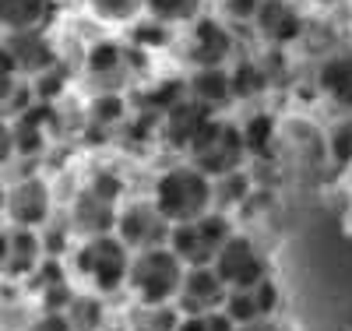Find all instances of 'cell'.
I'll return each instance as SVG.
<instances>
[{
    "label": "cell",
    "instance_id": "6da1fadb",
    "mask_svg": "<svg viewBox=\"0 0 352 331\" xmlns=\"http://www.w3.org/2000/svg\"><path fill=\"white\" fill-rule=\"evenodd\" d=\"M148 201L155 204V212L169 226H180V222L201 219L204 212L215 208V180H208L187 159L173 162L152 180V197Z\"/></svg>",
    "mask_w": 352,
    "mask_h": 331
},
{
    "label": "cell",
    "instance_id": "7a4b0ae2",
    "mask_svg": "<svg viewBox=\"0 0 352 331\" xmlns=\"http://www.w3.org/2000/svg\"><path fill=\"white\" fill-rule=\"evenodd\" d=\"M131 250L116 239L113 233H99V236H81L74 250H71V275L102 299L116 296L127 289V275H131Z\"/></svg>",
    "mask_w": 352,
    "mask_h": 331
},
{
    "label": "cell",
    "instance_id": "3957f363",
    "mask_svg": "<svg viewBox=\"0 0 352 331\" xmlns=\"http://www.w3.org/2000/svg\"><path fill=\"white\" fill-rule=\"evenodd\" d=\"M124 201H127V180L116 173V169L102 166V169H96V173L74 191L71 208H67V222L74 226L78 239H81V236L113 233L116 212H120Z\"/></svg>",
    "mask_w": 352,
    "mask_h": 331
},
{
    "label": "cell",
    "instance_id": "277c9868",
    "mask_svg": "<svg viewBox=\"0 0 352 331\" xmlns=\"http://www.w3.org/2000/svg\"><path fill=\"white\" fill-rule=\"evenodd\" d=\"M187 264L176 257L169 247H152L138 250L131 257V275H127V292L134 303H176Z\"/></svg>",
    "mask_w": 352,
    "mask_h": 331
},
{
    "label": "cell",
    "instance_id": "5b68a950",
    "mask_svg": "<svg viewBox=\"0 0 352 331\" xmlns=\"http://www.w3.org/2000/svg\"><path fill=\"white\" fill-rule=\"evenodd\" d=\"M184 159L190 166H197L208 180H222L229 173H240L247 166V148H243L240 124H232L226 116H215L212 124L197 134V141L190 145V152Z\"/></svg>",
    "mask_w": 352,
    "mask_h": 331
},
{
    "label": "cell",
    "instance_id": "8992f818",
    "mask_svg": "<svg viewBox=\"0 0 352 331\" xmlns=\"http://www.w3.org/2000/svg\"><path fill=\"white\" fill-rule=\"evenodd\" d=\"M232 219L226 212H219V208H212V212H204L201 219H190V222H180L169 229V239L166 247L180 257L187 268H201V264H212L215 254L222 250V244L232 236Z\"/></svg>",
    "mask_w": 352,
    "mask_h": 331
},
{
    "label": "cell",
    "instance_id": "52a82bcc",
    "mask_svg": "<svg viewBox=\"0 0 352 331\" xmlns=\"http://www.w3.org/2000/svg\"><path fill=\"white\" fill-rule=\"evenodd\" d=\"M148 53L134 50L131 43H116V39H99L85 50V74L92 78L96 92H120L131 78L141 74Z\"/></svg>",
    "mask_w": 352,
    "mask_h": 331
},
{
    "label": "cell",
    "instance_id": "ba28073f",
    "mask_svg": "<svg viewBox=\"0 0 352 331\" xmlns=\"http://www.w3.org/2000/svg\"><path fill=\"white\" fill-rule=\"evenodd\" d=\"M56 215V194L50 187V180L39 173L18 176L8 184V197H4V219L14 229H43L50 219Z\"/></svg>",
    "mask_w": 352,
    "mask_h": 331
},
{
    "label": "cell",
    "instance_id": "9c48e42d",
    "mask_svg": "<svg viewBox=\"0 0 352 331\" xmlns=\"http://www.w3.org/2000/svg\"><path fill=\"white\" fill-rule=\"evenodd\" d=\"M215 275L226 282V289H250L257 286L261 279L272 275V264H268V254L257 247V239L247 236V233H236L222 244V250L215 254L212 261Z\"/></svg>",
    "mask_w": 352,
    "mask_h": 331
},
{
    "label": "cell",
    "instance_id": "30bf717a",
    "mask_svg": "<svg viewBox=\"0 0 352 331\" xmlns=\"http://www.w3.org/2000/svg\"><path fill=\"white\" fill-rule=\"evenodd\" d=\"M169 229L173 226L155 212L152 201H124L120 212H116V222H113V236L120 239L131 254L152 250V247H166Z\"/></svg>",
    "mask_w": 352,
    "mask_h": 331
},
{
    "label": "cell",
    "instance_id": "8fae6325",
    "mask_svg": "<svg viewBox=\"0 0 352 331\" xmlns=\"http://www.w3.org/2000/svg\"><path fill=\"white\" fill-rule=\"evenodd\" d=\"M0 50H4L11 56V64L14 71L25 78V81H32L39 78L43 71H50L53 64H60V53H56L53 39L46 28H32V32H8V36H0Z\"/></svg>",
    "mask_w": 352,
    "mask_h": 331
},
{
    "label": "cell",
    "instance_id": "7c38bea8",
    "mask_svg": "<svg viewBox=\"0 0 352 331\" xmlns=\"http://www.w3.org/2000/svg\"><path fill=\"white\" fill-rule=\"evenodd\" d=\"M53 134H56V106H50V103H28L18 116H11L14 159L46 156Z\"/></svg>",
    "mask_w": 352,
    "mask_h": 331
},
{
    "label": "cell",
    "instance_id": "4fadbf2b",
    "mask_svg": "<svg viewBox=\"0 0 352 331\" xmlns=\"http://www.w3.org/2000/svg\"><path fill=\"white\" fill-rule=\"evenodd\" d=\"M215 116H219V113L208 109V106H201V103H194V99H180L169 113L159 116V141L169 148V152L187 156L190 145L197 141V134L208 127Z\"/></svg>",
    "mask_w": 352,
    "mask_h": 331
},
{
    "label": "cell",
    "instance_id": "5bb4252c",
    "mask_svg": "<svg viewBox=\"0 0 352 331\" xmlns=\"http://www.w3.org/2000/svg\"><path fill=\"white\" fill-rule=\"evenodd\" d=\"M232 53H236V36H232L229 21L201 14L190 25V64L194 67H229Z\"/></svg>",
    "mask_w": 352,
    "mask_h": 331
},
{
    "label": "cell",
    "instance_id": "9a60e30c",
    "mask_svg": "<svg viewBox=\"0 0 352 331\" xmlns=\"http://www.w3.org/2000/svg\"><path fill=\"white\" fill-rule=\"evenodd\" d=\"M25 286L39 299V310H56V314H64L71 307V299L78 296L71 264L64 257H43V264L25 279Z\"/></svg>",
    "mask_w": 352,
    "mask_h": 331
},
{
    "label": "cell",
    "instance_id": "2e32d148",
    "mask_svg": "<svg viewBox=\"0 0 352 331\" xmlns=\"http://www.w3.org/2000/svg\"><path fill=\"white\" fill-rule=\"evenodd\" d=\"M250 25L257 28V36L275 50L300 43L303 32H307V18L300 14V8L292 4V0H261V8H257Z\"/></svg>",
    "mask_w": 352,
    "mask_h": 331
},
{
    "label": "cell",
    "instance_id": "e0dca14e",
    "mask_svg": "<svg viewBox=\"0 0 352 331\" xmlns=\"http://www.w3.org/2000/svg\"><path fill=\"white\" fill-rule=\"evenodd\" d=\"M226 282L215 275L212 264H201V268H187L180 292H176V310L180 314H215L226 303Z\"/></svg>",
    "mask_w": 352,
    "mask_h": 331
},
{
    "label": "cell",
    "instance_id": "ac0fdd59",
    "mask_svg": "<svg viewBox=\"0 0 352 331\" xmlns=\"http://www.w3.org/2000/svg\"><path fill=\"white\" fill-rule=\"evenodd\" d=\"M43 257H46V250H43L39 229L8 226V244H4V254H0V279L4 282H25L43 264Z\"/></svg>",
    "mask_w": 352,
    "mask_h": 331
},
{
    "label": "cell",
    "instance_id": "d6986e66",
    "mask_svg": "<svg viewBox=\"0 0 352 331\" xmlns=\"http://www.w3.org/2000/svg\"><path fill=\"white\" fill-rule=\"evenodd\" d=\"M56 0H0V32H32L50 28Z\"/></svg>",
    "mask_w": 352,
    "mask_h": 331
},
{
    "label": "cell",
    "instance_id": "ffe728a7",
    "mask_svg": "<svg viewBox=\"0 0 352 331\" xmlns=\"http://www.w3.org/2000/svg\"><path fill=\"white\" fill-rule=\"evenodd\" d=\"M317 85L328 99H335L338 106L352 109V46L335 50L320 60L317 67Z\"/></svg>",
    "mask_w": 352,
    "mask_h": 331
},
{
    "label": "cell",
    "instance_id": "44dd1931",
    "mask_svg": "<svg viewBox=\"0 0 352 331\" xmlns=\"http://www.w3.org/2000/svg\"><path fill=\"white\" fill-rule=\"evenodd\" d=\"M187 99L208 106V109H222L232 103V85H229V67H194L187 78Z\"/></svg>",
    "mask_w": 352,
    "mask_h": 331
},
{
    "label": "cell",
    "instance_id": "7402d4cb",
    "mask_svg": "<svg viewBox=\"0 0 352 331\" xmlns=\"http://www.w3.org/2000/svg\"><path fill=\"white\" fill-rule=\"evenodd\" d=\"M240 134H243L247 159H264V156H272V148L278 141V120L268 109H257L240 124Z\"/></svg>",
    "mask_w": 352,
    "mask_h": 331
},
{
    "label": "cell",
    "instance_id": "603a6c76",
    "mask_svg": "<svg viewBox=\"0 0 352 331\" xmlns=\"http://www.w3.org/2000/svg\"><path fill=\"white\" fill-rule=\"evenodd\" d=\"M176 324H180L176 303H131L124 314L127 331H176Z\"/></svg>",
    "mask_w": 352,
    "mask_h": 331
},
{
    "label": "cell",
    "instance_id": "cb8c5ba5",
    "mask_svg": "<svg viewBox=\"0 0 352 331\" xmlns=\"http://www.w3.org/2000/svg\"><path fill=\"white\" fill-rule=\"evenodd\" d=\"M229 85H232V103H254L257 96L268 92V71L257 60L243 56L229 67Z\"/></svg>",
    "mask_w": 352,
    "mask_h": 331
},
{
    "label": "cell",
    "instance_id": "d4e9b609",
    "mask_svg": "<svg viewBox=\"0 0 352 331\" xmlns=\"http://www.w3.org/2000/svg\"><path fill=\"white\" fill-rule=\"evenodd\" d=\"M64 314H67L74 331H106V324H109L106 299L96 296V292H88V289H78V296L71 299V307Z\"/></svg>",
    "mask_w": 352,
    "mask_h": 331
},
{
    "label": "cell",
    "instance_id": "484cf974",
    "mask_svg": "<svg viewBox=\"0 0 352 331\" xmlns=\"http://www.w3.org/2000/svg\"><path fill=\"white\" fill-rule=\"evenodd\" d=\"M127 124V99L120 92H96L88 103V131H116Z\"/></svg>",
    "mask_w": 352,
    "mask_h": 331
},
{
    "label": "cell",
    "instance_id": "4316f807",
    "mask_svg": "<svg viewBox=\"0 0 352 331\" xmlns=\"http://www.w3.org/2000/svg\"><path fill=\"white\" fill-rule=\"evenodd\" d=\"M180 99H187V78H162V81H152V88L138 103H141V113H148V116L159 120Z\"/></svg>",
    "mask_w": 352,
    "mask_h": 331
},
{
    "label": "cell",
    "instance_id": "83f0119b",
    "mask_svg": "<svg viewBox=\"0 0 352 331\" xmlns=\"http://www.w3.org/2000/svg\"><path fill=\"white\" fill-rule=\"evenodd\" d=\"M204 11V0H144V14L176 28V25H194Z\"/></svg>",
    "mask_w": 352,
    "mask_h": 331
},
{
    "label": "cell",
    "instance_id": "f1b7e54d",
    "mask_svg": "<svg viewBox=\"0 0 352 331\" xmlns=\"http://www.w3.org/2000/svg\"><path fill=\"white\" fill-rule=\"evenodd\" d=\"M127 43L141 53H155V50H166L173 43V28L148 18V14H141L134 25H127Z\"/></svg>",
    "mask_w": 352,
    "mask_h": 331
},
{
    "label": "cell",
    "instance_id": "f546056e",
    "mask_svg": "<svg viewBox=\"0 0 352 331\" xmlns=\"http://www.w3.org/2000/svg\"><path fill=\"white\" fill-rule=\"evenodd\" d=\"M88 11L102 25H134L144 14V0H85Z\"/></svg>",
    "mask_w": 352,
    "mask_h": 331
},
{
    "label": "cell",
    "instance_id": "4dcf8cb0",
    "mask_svg": "<svg viewBox=\"0 0 352 331\" xmlns=\"http://www.w3.org/2000/svg\"><path fill=\"white\" fill-rule=\"evenodd\" d=\"M78 233H74V226L67 222V215H53L43 229H39V239H43V250H46V257H64L67 261V254L74 250V239Z\"/></svg>",
    "mask_w": 352,
    "mask_h": 331
},
{
    "label": "cell",
    "instance_id": "1f68e13d",
    "mask_svg": "<svg viewBox=\"0 0 352 331\" xmlns=\"http://www.w3.org/2000/svg\"><path fill=\"white\" fill-rule=\"evenodd\" d=\"M247 197H250V176H247V169L215 180V208H219V212L229 215V208L232 204H243Z\"/></svg>",
    "mask_w": 352,
    "mask_h": 331
},
{
    "label": "cell",
    "instance_id": "d6a6232c",
    "mask_svg": "<svg viewBox=\"0 0 352 331\" xmlns=\"http://www.w3.org/2000/svg\"><path fill=\"white\" fill-rule=\"evenodd\" d=\"M222 314H226L232 324H236V328L261 321V317H257V307H254L250 289H229V292H226V303H222Z\"/></svg>",
    "mask_w": 352,
    "mask_h": 331
},
{
    "label": "cell",
    "instance_id": "836d02e7",
    "mask_svg": "<svg viewBox=\"0 0 352 331\" xmlns=\"http://www.w3.org/2000/svg\"><path fill=\"white\" fill-rule=\"evenodd\" d=\"M250 296H254L257 317H275L278 307H282V289H278L275 275H268V279H261L257 286H250Z\"/></svg>",
    "mask_w": 352,
    "mask_h": 331
},
{
    "label": "cell",
    "instance_id": "e575fe53",
    "mask_svg": "<svg viewBox=\"0 0 352 331\" xmlns=\"http://www.w3.org/2000/svg\"><path fill=\"white\" fill-rule=\"evenodd\" d=\"M328 148H331L335 162H342V166H349V162H352V113L342 120V124H335V127H331Z\"/></svg>",
    "mask_w": 352,
    "mask_h": 331
},
{
    "label": "cell",
    "instance_id": "d590c367",
    "mask_svg": "<svg viewBox=\"0 0 352 331\" xmlns=\"http://www.w3.org/2000/svg\"><path fill=\"white\" fill-rule=\"evenodd\" d=\"M261 8V0H222V21H236V25H250L254 14Z\"/></svg>",
    "mask_w": 352,
    "mask_h": 331
},
{
    "label": "cell",
    "instance_id": "8d00e7d4",
    "mask_svg": "<svg viewBox=\"0 0 352 331\" xmlns=\"http://www.w3.org/2000/svg\"><path fill=\"white\" fill-rule=\"evenodd\" d=\"M21 331H74L67 314H56V310H39L36 317H28V324Z\"/></svg>",
    "mask_w": 352,
    "mask_h": 331
},
{
    "label": "cell",
    "instance_id": "74e56055",
    "mask_svg": "<svg viewBox=\"0 0 352 331\" xmlns=\"http://www.w3.org/2000/svg\"><path fill=\"white\" fill-rule=\"evenodd\" d=\"M14 159V138H11V120L0 116V166Z\"/></svg>",
    "mask_w": 352,
    "mask_h": 331
},
{
    "label": "cell",
    "instance_id": "f35d334b",
    "mask_svg": "<svg viewBox=\"0 0 352 331\" xmlns=\"http://www.w3.org/2000/svg\"><path fill=\"white\" fill-rule=\"evenodd\" d=\"M236 331H289V328H285V324H278L275 317H261V321L243 324V328H236Z\"/></svg>",
    "mask_w": 352,
    "mask_h": 331
},
{
    "label": "cell",
    "instance_id": "ab89813d",
    "mask_svg": "<svg viewBox=\"0 0 352 331\" xmlns=\"http://www.w3.org/2000/svg\"><path fill=\"white\" fill-rule=\"evenodd\" d=\"M4 244H8V222L0 219V254H4Z\"/></svg>",
    "mask_w": 352,
    "mask_h": 331
},
{
    "label": "cell",
    "instance_id": "60d3db41",
    "mask_svg": "<svg viewBox=\"0 0 352 331\" xmlns=\"http://www.w3.org/2000/svg\"><path fill=\"white\" fill-rule=\"evenodd\" d=\"M4 197H8V184L0 180V215H4Z\"/></svg>",
    "mask_w": 352,
    "mask_h": 331
},
{
    "label": "cell",
    "instance_id": "b9f144b4",
    "mask_svg": "<svg viewBox=\"0 0 352 331\" xmlns=\"http://www.w3.org/2000/svg\"><path fill=\"white\" fill-rule=\"evenodd\" d=\"M314 4H320V8H335L338 0H314Z\"/></svg>",
    "mask_w": 352,
    "mask_h": 331
},
{
    "label": "cell",
    "instance_id": "7bdbcfd3",
    "mask_svg": "<svg viewBox=\"0 0 352 331\" xmlns=\"http://www.w3.org/2000/svg\"><path fill=\"white\" fill-rule=\"evenodd\" d=\"M345 331H352V307H349V314H345Z\"/></svg>",
    "mask_w": 352,
    "mask_h": 331
}]
</instances>
